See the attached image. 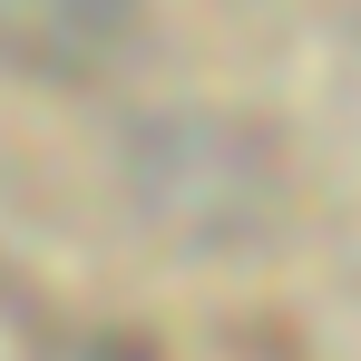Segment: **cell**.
<instances>
[{"label": "cell", "instance_id": "obj_1", "mask_svg": "<svg viewBox=\"0 0 361 361\" xmlns=\"http://www.w3.org/2000/svg\"><path fill=\"white\" fill-rule=\"evenodd\" d=\"M137 30V0H0V59L78 78V68L118 59Z\"/></svg>", "mask_w": 361, "mask_h": 361}]
</instances>
